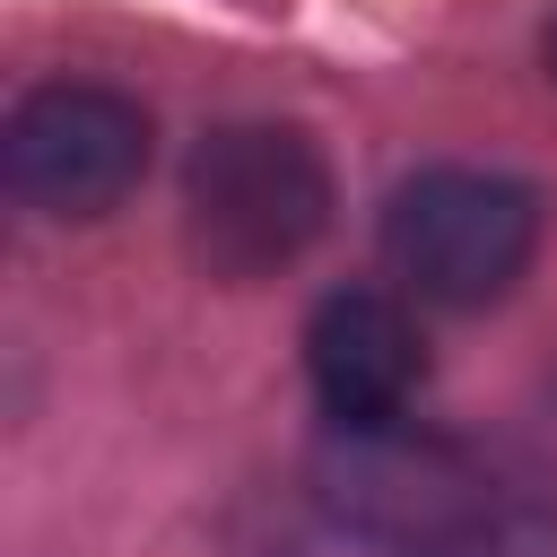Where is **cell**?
Here are the masks:
<instances>
[{
	"mask_svg": "<svg viewBox=\"0 0 557 557\" xmlns=\"http://www.w3.org/2000/svg\"><path fill=\"white\" fill-rule=\"evenodd\" d=\"M313 496L374 557H557V470L487 435L331 426Z\"/></svg>",
	"mask_w": 557,
	"mask_h": 557,
	"instance_id": "obj_1",
	"label": "cell"
},
{
	"mask_svg": "<svg viewBox=\"0 0 557 557\" xmlns=\"http://www.w3.org/2000/svg\"><path fill=\"white\" fill-rule=\"evenodd\" d=\"M183 226L209 278H270L331 226V165L287 122H226L191 148Z\"/></svg>",
	"mask_w": 557,
	"mask_h": 557,
	"instance_id": "obj_2",
	"label": "cell"
},
{
	"mask_svg": "<svg viewBox=\"0 0 557 557\" xmlns=\"http://www.w3.org/2000/svg\"><path fill=\"white\" fill-rule=\"evenodd\" d=\"M531 235H540V200L513 174H479V165H426L383 209V261L426 305H496L522 278Z\"/></svg>",
	"mask_w": 557,
	"mask_h": 557,
	"instance_id": "obj_3",
	"label": "cell"
},
{
	"mask_svg": "<svg viewBox=\"0 0 557 557\" xmlns=\"http://www.w3.org/2000/svg\"><path fill=\"white\" fill-rule=\"evenodd\" d=\"M148 174V113L113 87L61 78L9 113V191L44 218H104Z\"/></svg>",
	"mask_w": 557,
	"mask_h": 557,
	"instance_id": "obj_4",
	"label": "cell"
},
{
	"mask_svg": "<svg viewBox=\"0 0 557 557\" xmlns=\"http://www.w3.org/2000/svg\"><path fill=\"white\" fill-rule=\"evenodd\" d=\"M305 374H313L331 426H392L426 374V339H418L409 305H392L374 287H339L305 322Z\"/></svg>",
	"mask_w": 557,
	"mask_h": 557,
	"instance_id": "obj_5",
	"label": "cell"
},
{
	"mask_svg": "<svg viewBox=\"0 0 557 557\" xmlns=\"http://www.w3.org/2000/svg\"><path fill=\"white\" fill-rule=\"evenodd\" d=\"M540 61H548V78H557V17H548V35H540Z\"/></svg>",
	"mask_w": 557,
	"mask_h": 557,
	"instance_id": "obj_6",
	"label": "cell"
}]
</instances>
